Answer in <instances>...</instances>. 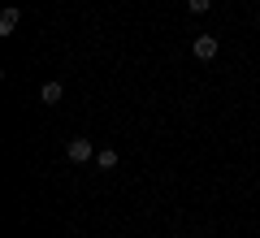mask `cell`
Listing matches in <instances>:
<instances>
[{
	"label": "cell",
	"instance_id": "cell-2",
	"mask_svg": "<svg viewBox=\"0 0 260 238\" xmlns=\"http://www.w3.org/2000/svg\"><path fill=\"white\" fill-rule=\"evenodd\" d=\"M191 52H195V61H213V56L221 52V44H217V35H195Z\"/></svg>",
	"mask_w": 260,
	"mask_h": 238
},
{
	"label": "cell",
	"instance_id": "cell-4",
	"mask_svg": "<svg viewBox=\"0 0 260 238\" xmlns=\"http://www.w3.org/2000/svg\"><path fill=\"white\" fill-rule=\"evenodd\" d=\"M61 95H65V87H61V83H44L39 100H44V104H61Z\"/></svg>",
	"mask_w": 260,
	"mask_h": 238
},
{
	"label": "cell",
	"instance_id": "cell-5",
	"mask_svg": "<svg viewBox=\"0 0 260 238\" xmlns=\"http://www.w3.org/2000/svg\"><path fill=\"white\" fill-rule=\"evenodd\" d=\"M95 165L100 169H117V152H113V147H100V152H95Z\"/></svg>",
	"mask_w": 260,
	"mask_h": 238
},
{
	"label": "cell",
	"instance_id": "cell-1",
	"mask_svg": "<svg viewBox=\"0 0 260 238\" xmlns=\"http://www.w3.org/2000/svg\"><path fill=\"white\" fill-rule=\"evenodd\" d=\"M65 156H70L74 165H87V160L95 156V143L91 139H70V143H65Z\"/></svg>",
	"mask_w": 260,
	"mask_h": 238
},
{
	"label": "cell",
	"instance_id": "cell-6",
	"mask_svg": "<svg viewBox=\"0 0 260 238\" xmlns=\"http://www.w3.org/2000/svg\"><path fill=\"white\" fill-rule=\"evenodd\" d=\"M186 9H191V13H208V9H213V0H186Z\"/></svg>",
	"mask_w": 260,
	"mask_h": 238
},
{
	"label": "cell",
	"instance_id": "cell-3",
	"mask_svg": "<svg viewBox=\"0 0 260 238\" xmlns=\"http://www.w3.org/2000/svg\"><path fill=\"white\" fill-rule=\"evenodd\" d=\"M18 22H22V9H5V13H0V35H13Z\"/></svg>",
	"mask_w": 260,
	"mask_h": 238
}]
</instances>
